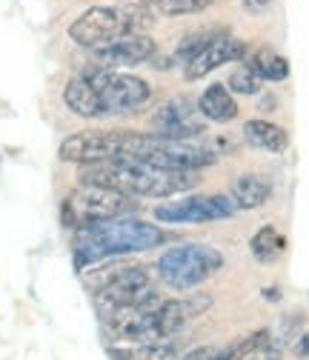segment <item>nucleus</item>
<instances>
[{
    "label": "nucleus",
    "mask_w": 309,
    "mask_h": 360,
    "mask_svg": "<svg viewBox=\"0 0 309 360\" xmlns=\"http://www.w3.org/2000/svg\"><path fill=\"white\" fill-rule=\"evenodd\" d=\"M198 172L160 169L144 160H106L80 166V184L115 189L129 198H175L198 186Z\"/></svg>",
    "instance_id": "nucleus-1"
},
{
    "label": "nucleus",
    "mask_w": 309,
    "mask_h": 360,
    "mask_svg": "<svg viewBox=\"0 0 309 360\" xmlns=\"http://www.w3.org/2000/svg\"><path fill=\"white\" fill-rule=\"evenodd\" d=\"M246 66L260 77V80H270V83H278V80H286L289 77V60L284 55H278L275 49L270 46H260L249 55Z\"/></svg>",
    "instance_id": "nucleus-16"
},
{
    "label": "nucleus",
    "mask_w": 309,
    "mask_h": 360,
    "mask_svg": "<svg viewBox=\"0 0 309 360\" xmlns=\"http://www.w3.org/2000/svg\"><path fill=\"white\" fill-rule=\"evenodd\" d=\"M215 346H201V349H195V352H189L187 357H178V360H215Z\"/></svg>",
    "instance_id": "nucleus-22"
},
{
    "label": "nucleus",
    "mask_w": 309,
    "mask_h": 360,
    "mask_svg": "<svg viewBox=\"0 0 309 360\" xmlns=\"http://www.w3.org/2000/svg\"><path fill=\"white\" fill-rule=\"evenodd\" d=\"M260 77L249 69V66H238L232 75H229V80H227V89L229 92H238V95H258L260 92Z\"/></svg>",
    "instance_id": "nucleus-21"
},
{
    "label": "nucleus",
    "mask_w": 309,
    "mask_h": 360,
    "mask_svg": "<svg viewBox=\"0 0 309 360\" xmlns=\"http://www.w3.org/2000/svg\"><path fill=\"white\" fill-rule=\"evenodd\" d=\"M270 6H272V0H244V9H249V12H263Z\"/></svg>",
    "instance_id": "nucleus-23"
},
{
    "label": "nucleus",
    "mask_w": 309,
    "mask_h": 360,
    "mask_svg": "<svg viewBox=\"0 0 309 360\" xmlns=\"http://www.w3.org/2000/svg\"><path fill=\"white\" fill-rule=\"evenodd\" d=\"M115 360H178V343L175 340H158L144 343L138 349H109Z\"/></svg>",
    "instance_id": "nucleus-19"
},
{
    "label": "nucleus",
    "mask_w": 309,
    "mask_h": 360,
    "mask_svg": "<svg viewBox=\"0 0 309 360\" xmlns=\"http://www.w3.org/2000/svg\"><path fill=\"white\" fill-rule=\"evenodd\" d=\"M220 34H224L220 29H201V32H192V34H187V37L178 43V49H175V55H172V58L187 66L192 58H198V55L209 46V43H212L215 37H220Z\"/></svg>",
    "instance_id": "nucleus-20"
},
{
    "label": "nucleus",
    "mask_w": 309,
    "mask_h": 360,
    "mask_svg": "<svg viewBox=\"0 0 309 360\" xmlns=\"http://www.w3.org/2000/svg\"><path fill=\"white\" fill-rule=\"evenodd\" d=\"M249 249H252V257L258 263H275L284 252H286V238L275 229V226H260L252 240H249Z\"/></svg>",
    "instance_id": "nucleus-17"
},
{
    "label": "nucleus",
    "mask_w": 309,
    "mask_h": 360,
    "mask_svg": "<svg viewBox=\"0 0 309 360\" xmlns=\"http://www.w3.org/2000/svg\"><path fill=\"white\" fill-rule=\"evenodd\" d=\"M152 18H181V15H198L212 6V0H135Z\"/></svg>",
    "instance_id": "nucleus-18"
},
{
    "label": "nucleus",
    "mask_w": 309,
    "mask_h": 360,
    "mask_svg": "<svg viewBox=\"0 0 309 360\" xmlns=\"http://www.w3.org/2000/svg\"><path fill=\"white\" fill-rule=\"evenodd\" d=\"M246 52H249V46H246L244 40H238V37H232V34L224 32L220 37H215L198 58H192V60L187 63L184 77H187V80H201V77H206L209 72H215L217 66H227V63H232V60H244Z\"/></svg>",
    "instance_id": "nucleus-11"
},
{
    "label": "nucleus",
    "mask_w": 309,
    "mask_h": 360,
    "mask_svg": "<svg viewBox=\"0 0 309 360\" xmlns=\"http://www.w3.org/2000/svg\"><path fill=\"white\" fill-rule=\"evenodd\" d=\"M295 354H298V357H306V354H309V335H303V338L295 343Z\"/></svg>",
    "instance_id": "nucleus-24"
},
{
    "label": "nucleus",
    "mask_w": 309,
    "mask_h": 360,
    "mask_svg": "<svg viewBox=\"0 0 309 360\" xmlns=\"http://www.w3.org/2000/svg\"><path fill=\"white\" fill-rule=\"evenodd\" d=\"M58 155L63 163H77V166L123 160L126 158V131H101V129L75 131L61 143Z\"/></svg>",
    "instance_id": "nucleus-7"
},
{
    "label": "nucleus",
    "mask_w": 309,
    "mask_h": 360,
    "mask_svg": "<svg viewBox=\"0 0 309 360\" xmlns=\"http://www.w3.org/2000/svg\"><path fill=\"white\" fill-rule=\"evenodd\" d=\"M220 269H224V255L206 243L172 246L155 263L158 278L169 289H178V292H187V289L206 283L209 278H215L220 272Z\"/></svg>",
    "instance_id": "nucleus-3"
},
{
    "label": "nucleus",
    "mask_w": 309,
    "mask_h": 360,
    "mask_svg": "<svg viewBox=\"0 0 309 360\" xmlns=\"http://www.w3.org/2000/svg\"><path fill=\"white\" fill-rule=\"evenodd\" d=\"M63 103H66L69 112L77 115V117H89V120L103 117L101 98H98V92L92 89V83L86 80L83 75H75V77L66 83V89H63Z\"/></svg>",
    "instance_id": "nucleus-12"
},
{
    "label": "nucleus",
    "mask_w": 309,
    "mask_h": 360,
    "mask_svg": "<svg viewBox=\"0 0 309 360\" xmlns=\"http://www.w3.org/2000/svg\"><path fill=\"white\" fill-rule=\"evenodd\" d=\"M158 55V43L149 34H123L118 40H112L109 46H101L92 52V58L98 60L101 69H123V66H138L146 63Z\"/></svg>",
    "instance_id": "nucleus-10"
},
{
    "label": "nucleus",
    "mask_w": 309,
    "mask_h": 360,
    "mask_svg": "<svg viewBox=\"0 0 309 360\" xmlns=\"http://www.w3.org/2000/svg\"><path fill=\"white\" fill-rule=\"evenodd\" d=\"M138 209L135 198L120 195L115 189H103V186H92V184H80L77 189H72L61 206V220L69 229H89L106 220H118L126 217Z\"/></svg>",
    "instance_id": "nucleus-4"
},
{
    "label": "nucleus",
    "mask_w": 309,
    "mask_h": 360,
    "mask_svg": "<svg viewBox=\"0 0 309 360\" xmlns=\"http://www.w3.org/2000/svg\"><path fill=\"white\" fill-rule=\"evenodd\" d=\"M152 129L160 138L172 141H195L206 131V120L198 112V103L189 98H175L152 115Z\"/></svg>",
    "instance_id": "nucleus-9"
},
{
    "label": "nucleus",
    "mask_w": 309,
    "mask_h": 360,
    "mask_svg": "<svg viewBox=\"0 0 309 360\" xmlns=\"http://www.w3.org/2000/svg\"><path fill=\"white\" fill-rule=\"evenodd\" d=\"M244 138L249 146L263 152H284L289 146V134L272 120H246L244 123Z\"/></svg>",
    "instance_id": "nucleus-15"
},
{
    "label": "nucleus",
    "mask_w": 309,
    "mask_h": 360,
    "mask_svg": "<svg viewBox=\"0 0 309 360\" xmlns=\"http://www.w3.org/2000/svg\"><path fill=\"white\" fill-rule=\"evenodd\" d=\"M238 212L229 195H189L172 203H160L155 209V217L160 223H209V220H227Z\"/></svg>",
    "instance_id": "nucleus-8"
},
{
    "label": "nucleus",
    "mask_w": 309,
    "mask_h": 360,
    "mask_svg": "<svg viewBox=\"0 0 309 360\" xmlns=\"http://www.w3.org/2000/svg\"><path fill=\"white\" fill-rule=\"evenodd\" d=\"M86 80L92 83V89L101 98L103 106V117H115V115H132L149 103L152 98V86L129 72H118V69H101V66H89L80 72Z\"/></svg>",
    "instance_id": "nucleus-5"
},
{
    "label": "nucleus",
    "mask_w": 309,
    "mask_h": 360,
    "mask_svg": "<svg viewBox=\"0 0 309 360\" xmlns=\"http://www.w3.org/2000/svg\"><path fill=\"white\" fill-rule=\"evenodd\" d=\"M123 34H138L135 20L129 18L123 6H92L69 26V37L89 52L109 46L112 40Z\"/></svg>",
    "instance_id": "nucleus-6"
},
{
    "label": "nucleus",
    "mask_w": 309,
    "mask_h": 360,
    "mask_svg": "<svg viewBox=\"0 0 309 360\" xmlns=\"http://www.w3.org/2000/svg\"><path fill=\"white\" fill-rule=\"evenodd\" d=\"M166 240V232L152 223L135 220V217H118L106 220L98 226L80 229L75 238V263L77 269H86L92 263H103L120 255L146 252Z\"/></svg>",
    "instance_id": "nucleus-2"
},
{
    "label": "nucleus",
    "mask_w": 309,
    "mask_h": 360,
    "mask_svg": "<svg viewBox=\"0 0 309 360\" xmlns=\"http://www.w3.org/2000/svg\"><path fill=\"white\" fill-rule=\"evenodd\" d=\"M249 360H252V357H249Z\"/></svg>",
    "instance_id": "nucleus-25"
},
{
    "label": "nucleus",
    "mask_w": 309,
    "mask_h": 360,
    "mask_svg": "<svg viewBox=\"0 0 309 360\" xmlns=\"http://www.w3.org/2000/svg\"><path fill=\"white\" fill-rule=\"evenodd\" d=\"M270 195H272V184L260 174H241L229 189V198L238 209H260L270 200Z\"/></svg>",
    "instance_id": "nucleus-14"
},
{
    "label": "nucleus",
    "mask_w": 309,
    "mask_h": 360,
    "mask_svg": "<svg viewBox=\"0 0 309 360\" xmlns=\"http://www.w3.org/2000/svg\"><path fill=\"white\" fill-rule=\"evenodd\" d=\"M198 112L209 123H232L238 117V103L224 83H212L198 98Z\"/></svg>",
    "instance_id": "nucleus-13"
}]
</instances>
